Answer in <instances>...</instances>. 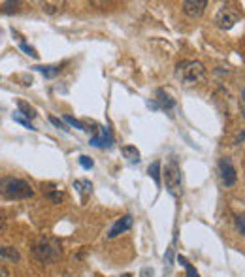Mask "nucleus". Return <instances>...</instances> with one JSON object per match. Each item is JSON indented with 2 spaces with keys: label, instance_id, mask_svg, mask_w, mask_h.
I'll list each match as a JSON object with an SVG mask.
<instances>
[{
  "label": "nucleus",
  "instance_id": "f257e3e1",
  "mask_svg": "<svg viewBox=\"0 0 245 277\" xmlns=\"http://www.w3.org/2000/svg\"><path fill=\"white\" fill-rule=\"evenodd\" d=\"M32 256H34L38 262L42 264H53L59 260V256L62 255V249H61V242L55 240V238H46L42 236L38 238L34 243H32Z\"/></svg>",
  "mask_w": 245,
  "mask_h": 277
},
{
  "label": "nucleus",
  "instance_id": "f03ea898",
  "mask_svg": "<svg viewBox=\"0 0 245 277\" xmlns=\"http://www.w3.org/2000/svg\"><path fill=\"white\" fill-rule=\"evenodd\" d=\"M32 187L30 183L19 177H2L0 179V196H4L6 200H27L32 198Z\"/></svg>",
  "mask_w": 245,
  "mask_h": 277
},
{
  "label": "nucleus",
  "instance_id": "7ed1b4c3",
  "mask_svg": "<svg viewBox=\"0 0 245 277\" xmlns=\"http://www.w3.org/2000/svg\"><path fill=\"white\" fill-rule=\"evenodd\" d=\"M206 74H208V70H206V66L200 61H181L176 66V77L181 83L187 85H194L204 81Z\"/></svg>",
  "mask_w": 245,
  "mask_h": 277
},
{
  "label": "nucleus",
  "instance_id": "20e7f679",
  "mask_svg": "<svg viewBox=\"0 0 245 277\" xmlns=\"http://www.w3.org/2000/svg\"><path fill=\"white\" fill-rule=\"evenodd\" d=\"M162 177L164 183H166V191L174 198H181V194H183V173H181V168H179L176 159L166 162V166L162 170Z\"/></svg>",
  "mask_w": 245,
  "mask_h": 277
},
{
  "label": "nucleus",
  "instance_id": "39448f33",
  "mask_svg": "<svg viewBox=\"0 0 245 277\" xmlns=\"http://www.w3.org/2000/svg\"><path fill=\"white\" fill-rule=\"evenodd\" d=\"M219 175H221V181L225 187H234L238 183V172L234 168V162H232L230 157H221L219 159Z\"/></svg>",
  "mask_w": 245,
  "mask_h": 277
},
{
  "label": "nucleus",
  "instance_id": "423d86ee",
  "mask_svg": "<svg viewBox=\"0 0 245 277\" xmlns=\"http://www.w3.org/2000/svg\"><path fill=\"white\" fill-rule=\"evenodd\" d=\"M239 21V14L230 6H223L215 15V25L223 30H230L236 23Z\"/></svg>",
  "mask_w": 245,
  "mask_h": 277
},
{
  "label": "nucleus",
  "instance_id": "0eeeda50",
  "mask_svg": "<svg viewBox=\"0 0 245 277\" xmlns=\"http://www.w3.org/2000/svg\"><path fill=\"white\" fill-rule=\"evenodd\" d=\"M113 144H115V138L108 126H100L95 136L89 140V146L98 147V149H111Z\"/></svg>",
  "mask_w": 245,
  "mask_h": 277
},
{
  "label": "nucleus",
  "instance_id": "6e6552de",
  "mask_svg": "<svg viewBox=\"0 0 245 277\" xmlns=\"http://www.w3.org/2000/svg\"><path fill=\"white\" fill-rule=\"evenodd\" d=\"M208 8V0H185L183 2V14L196 19L206 12Z\"/></svg>",
  "mask_w": 245,
  "mask_h": 277
},
{
  "label": "nucleus",
  "instance_id": "1a4fd4ad",
  "mask_svg": "<svg viewBox=\"0 0 245 277\" xmlns=\"http://www.w3.org/2000/svg\"><path fill=\"white\" fill-rule=\"evenodd\" d=\"M132 224H134V219H132V215H123L121 219L113 222V226L109 228L108 238H109V240H113V238H117V236L125 234L127 230L132 228Z\"/></svg>",
  "mask_w": 245,
  "mask_h": 277
},
{
  "label": "nucleus",
  "instance_id": "9d476101",
  "mask_svg": "<svg viewBox=\"0 0 245 277\" xmlns=\"http://www.w3.org/2000/svg\"><path fill=\"white\" fill-rule=\"evenodd\" d=\"M155 95H157L155 102H157L158 108H160L162 111L170 113V111L174 110V108H176V100H174V98H172L170 95H168V93H166L164 89H157V93H155Z\"/></svg>",
  "mask_w": 245,
  "mask_h": 277
},
{
  "label": "nucleus",
  "instance_id": "9b49d317",
  "mask_svg": "<svg viewBox=\"0 0 245 277\" xmlns=\"http://www.w3.org/2000/svg\"><path fill=\"white\" fill-rule=\"evenodd\" d=\"M147 175H149L151 179L155 181V185H157V187H160V185H162V164H160V160L151 162L149 168H147Z\"/></svg>",
  "mask_w": 245,
  "mask_h": 277
},
{
  "label": "nucleus",
  "instance_id": "f8f14e48",
  "mask_svg": "<svg viewBox=\"0 0 245 277\" xmlns=\"http://www.w3.org/2000/svg\"><path fill=\"white\" fill-rule=\"evenodd\" d=\"M121 153H123V157L129 160L130 164H138V162L142 160V159H140L142 155H140V151L136 149V146H123L121 147Z\"/></svg>",
  "mask_w": 245,
  "mask_h": 277
},
{
  "label": "nucleus",
  "instance_id": "ddd939ff",
  "mask_svg": "<svg viewBox=\"0 0 245 277\" xmlns=\"http://www.w3.org/2000/svg\"><path fill=\"white\" fill-rule=\"evenodd\" d=\"M32 70L44 74L48 79H53V77H57L62 72V66H57V64H48V66H32Z\"/></svg>",
  "mask_w": 245,
  "mask_h": 277
},
{
  "label": "nucleus",
  "instance_id": "4468645a",
  "mask_svg": "<svg viewBox=\"0 0 245 277\" xmlns=\"http://www.w3.org/2000/svg\"><path fill=\"white\" fill-rule=\"evenodd\" d=\"M74 189L81 194L83 198H87V194L93 193V183L87 181V179H75L74 181Z\"/></svg>",
  "mask_w": 245,
  "mask_h": 277
},
{
  "label": "nucleus",
  "instance_id": "2eb2a0df",
  "mask_svg": "<svg viewBox=\"0 0 245 277\" xmlns=\"http://www.w3.org/2000/svg\"><path fill=\"white\" fill-rule=\"evenodd\" d=\"M62 8H64V2H44V4H42V10H44V14H48V15L61 14Z\"/></svg>",
  "mask_w": 245,
  "mask_h": 277
},
{
  "label": "nucleus",
  "instance_id": "dca6fc26",
  "mask_svg": "<svg viewBox=\"0 0 245 277\" xmlns=\"http://www.w3.org/2000/svg\"><path fill=\"white\" fill-rule=\"evenodd\" d=\"M17 108H19V113H21V115H25V117H27L28 121H30V119H36V115H38L34 108H32L30 104H27L25 100H17Z\"/></svg>",
  "mask_w": 245,
  "mask_h": 277
},
{
  "label": "nucleus",
  "instance_id": "f3484780",
  "mask_svg": "<svg viewBox=\"0 0 245 277\" xmlns=\"http://www.w3.org/2000/svg\"><path fill=\"white\" fill-rule=\"evenodd\" d=\"M0 258H6L10 262H17L21 258V255L15 247H0Z\"/></svg>",
  "mask_w": 245,
  "mask_h": 277
},
{
  "label": "nucleus",
  "instance_id": "a211bd4d",
  "mask_svg": "<svg viewBox=\"0 0 245 277\" xmlns=\"http://www.w3.org/2000/svg\"><path fill=\"white\" fill-rule=\"evenodd\" d=\"M177 262L181 264L185 270H187V275H185V277H200V273L196 271V268H194V266H192V264L189 262L185 256H181V255L177 256Z\"/></svg>",
  "mask_w": 245,
  "mask_h": 277
},
{
  "label": "nucleus",
  "instance_id": "6ab92c4d",
  "mask_svg": "<svg viewBox=\"0 0 245 277\" xmlns=\"http://www.w3.org/2000/svg\"><path fill=\"white\" fill-rule=\"evenodd\" d=\"M21 2H4L2 4V12H6V14H17L21 10Z\"/></svg>",
  "mask_w": 245,
  "mask_h": 277
},
{
  "label": "nucleus",
  "instance_id": "aec40b11",
  "mask_svg": "<svg viewBox=\"0 0 245 277\" xmlns=\"http://www.w3.org/2000/svg\"><path fill=\"white\" fill-rule=\"evenodd\" d=\"M172 266H174V249L170 247L166 251V255H164V268H166V271H170Z\"/></svg>",
  "mask_w": 245,
  "mask_h": 277
},
{
  "label": "nucleus",
  "instance_id": "412c9836",
  "mask_svg": "<svg viewBox=\"0 0 245 277\" xmlns=\"http://www.w3.org/2000/svg\"><path fill=\"white\" fill-rule=\"evenodd\" d=\"M14 121H15V123H19V125H23V126H25V128H28V130H36L34 126H32V123H30L28 119L21 117L19 113H15V115H14Z\"/></svg>",
  "mask_w": 245,
  "mask_h": 277
},
{
  "label": "nucleus",
  "instance_id": "4be33fe9",
  "mask_svg": "<svg viewBox=\"0 0 245 277\" xmlns=\"http://www.w3.org/2000/svg\"><path fill=\"white\" fill-rule=\"evenodd\" d=\"M19 48H21V51H25V53H27L28 57H32V59H38V53H36V49L32 48V45H28V43L21 42Z\"/></svg>",
  "mask_w": 245,
  "mask_h": 277
},
{
  "label": "nucleus",
  "instance_id": "5701e85b",
  "mask_svg": "<svg viewBox=\"0 0 245 277\" xmlns=\"http://www.w3.org/2000/svg\"><path fill=\"white\" fill-rule=\"evenodd\" d=\"M64 123H68V125H72L74 128H77V130H85V128H83V123H81V121H77V119H74L72 115H64Z\"/></svg>",
  "mask_w": 245,
  "mask_h": 277
},
{
  "label": "nucleus",
  "instance_id": "b1692460",
  "mask_svg": "<svg viewBox=\"0 0 245 277\" xmlns=\"http://www.w3.org/2000/svg\"><path fill=\"white\" fill-rule=\"evenodd\" d=\"M48 198L53 204H61L62 200H64V194L61 193V191H53V193H48Z\"/></svg>",
  "mask_w": 245,
  "mask_h": 277
},
{
  "label": "nucleus",
  "instance_id": "393cba45",
  "mask_svg": "<svg viewBox=\"0 0 245 277\" xmlns=\"http://www.w3.org/2000/svg\"><path fill=\"white\" fill-rule=\"evenodd\" d=\"M79 164H81V168H85V170H91V168L95 166L93 159L87 157V155H81V157H79Z\"/></svg>",
  "mask_w": 245,
  "mask_h": 277
},
{
  "label": "nucleus",
  "instance_id": "a878e982",
  "mask_svg": "<svg viewBox=\"0 0 245 277\" xmlns=\"http://www.w3.org/2000/svg\"><path fill=\"white\" fill-rule=\"evenodd\" d=\"M236 226H238V230L245 238V217L243 215H236Z\"/></svg>",
  "mask_w": 245,
  "mask_h": 277
},
{
  "label": "nucleus",
  "instance_id": "bb28decb",
  "mask_svg": "<svg viewBox=\"0 0 245 277\" xmlns=\"http://www.w3.org/2000/svg\"><path fill=\"white\" fill-rule=\"evenodd\" d=\"M49 123H51V125H55L57 128H62V130H68V128H66V125H64V121H61V119L53 117V115H49Z\"/></svg>",
  "mask_w": 245,
  "mask_h": 277
},
{
  "label": "nucleus",
  "instance_id": "cd10ccee",
  "mask_svg": "<svg viewBox=\"0 0 245 277\" xmlns=\"http://www.w3.org/2000/svg\"><path fill=\"white\" fill-rule=\"evenodd\" d=\"M245 142V128L241 132H239L238 136H236V138H234V144H236V146H239V144H243Z\"/></svg>",
  "mask_w": 245,
  "mask_h": 277
},
{
  "label": "nucleus",
  "instance_id": "c85d7f7f",
  "mask_svg": "<svg viewBox=\"0 0 245 277\" xmlns=\"http://www.w3.org/2000/svg\"><path fill=\"white\" fill-rule=\"evenodd\" d=\"M6 228V215H4V211H0V232Z\"/></svg>",
  "mask_w": 245,
  "mask_h": 277
},
{
  "label": "nucleus",
  "instance_id": "c756f323",
  "mask_svg": "<svg viewBox=\"0 0 245 277\" xmlns=\"http://www.w3.org/2000/svg\"><path fill=\"white\" fill-rule=\"evenodd\" d=\"M147 108H149V110H155V111L160 110V108H158V104L155 102V100H149V102H147Z\"/></svg>",
  "mask_w": 245,
  "mask_h": 277
},
{
  "label": "nucleus",
  "instance_id": "7c9ffc66",
  "mask_svg": "<svg viewBox=\"0 0 245 277\" xmlns=\"http://www.w3.org/2000/svg\"><path fill=\"white\" fill-rule=\"evenodd\" d=\"M0 277H12V273L8 271V268H4V266H0Z\"/></svg>",
  "mask_w": 245,
  "mask_h": 277
},
{
  "label": "nucleus",
  "instance_id": "2f4dec72",
  "mask_svg": "<svg viewBox=\"0 0 245 277\" xmlns=\"http://www.w3.org/2000/svg\"><path fill=\"white\" fill-rule=\"evenodd\" d=\"M142 277H153V270H151V268H143Z\"/></svg>",
  "mask_w": 245,
  "mask_h": 277
},
{
  "label": "nucleus",
  "instance_id": "473e14b6",
  "mask_svg": "<svg viewBox=\"0 0 245 277\" xmlns=\"http://www.w3.org/2000/svg\"><path fill=\"white\" fill-rule=\"evenodd\" d=\"M241 104H243V117H245V89L241 93Z\"/></svg>",
  "mask_w": 245,
  "mask_h": 277
},
{
  "label": "nucleus",
  "instance_id": "72a5a7b5",
  "mask_svg": "<svg viewBox=\"0 0 245 277\" xmlns=\"http://www.w3.org/2000/svg\"><path fill=\"white\" fill-rule=\"evenodd\" d=\"M121 277H132V275H130V273H125V275H121Z\"/></svg>",
  "mask_w": 245,
  "mask_h": 277
}]
</instances>
